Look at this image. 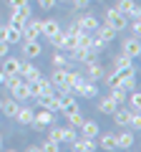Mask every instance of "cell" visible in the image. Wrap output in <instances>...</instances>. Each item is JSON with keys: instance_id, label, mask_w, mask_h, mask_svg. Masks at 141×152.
<instances>
[{"instance_id": "obj_45", "label": "cell", "mask_w": 141, "mask_h": 152, "mask_svg": "<svg viewBox=\"0 0 141 152\" xmlns=\"http://www.w3.org/2000/svg\"><path fill=\"white\" fill-rule=\"evenodd\" d=\"M0 147H3V140H0Z\"/></svg>"}, {"instance_id": "obj_5", "label": "cell", "mask_w": 141, "mask_h": 152, "mask_svg": "<svg viewBox=\"0 0 141 152\" xmlns=\"http://www.w3.org/2000/svg\"><path fill=\"white\" fill-rule=\"evenodd\" d=\"M0 41H5L8 46L10 43H18V41H23V36H20V31L18 28H13V26H0Z\"/></svg>"}, {"instance_id": "obj_39", "label": "cell", "mask_w": 141, "mask_h": 152, "mask_svg": "<svg viewBox=\"0 0 141 152\" xmlns=\"http://www.w3.org/2000/svg\"><path fill=\"white\" fill-rule=\"evenodd\" d=\"M131 31H134L136 36L141 33V20H139V18H134V20H131Z\"/></svg>"}, {"instance_id": "obj_13", "label": "cell", "mask_w": 141, "mask_h": 152, "mask_svg": "<svg viewBox=\"0 0 141 152\" xmlns=\"http://www.w3.org/2000/svg\"><path fill=\"white\" fill-rule=\"evenodd\" d=\"M23 53H25L28 58H35V56H40V43H38V38L25 41V46H23Z\"/></svg>"}, {"instance_id": "obj_14", "label": "cell", "mask_w": 141, "mask_h": 152, "mask_svg": "<svg viewBox=\"0 0 141 152\" xmlns=\"http://www.w3.org/2000/svg\"><path fill=\"white\" fill-rule=\"evenodd\" d=\"M96 134H98V124H96V122H91V119H83L81 134H78V137H91V140H93Z\"/></svg>"}, {"instance_id": "obj_24", "label": "cell", "mask_w": 141, "mask_h": 152, "mask_svg": "<svg viewBox=\"0 0 141 152\" xmlns=\"http://www.w3.org/2000/svg\"><path fill=\"white\" fill-rule=\"evenodd\" d=\"M18 109H20V107H18V102H15V99H8L5 104H0V112H5L8 117H15V114H18Z\"/></svg>"}, {"instance_id": "obj_11", "label": "cell", "mask_w": 141, "mask_h": 152, "mask_svg": "<svg viewBox=\"0 0 141 152\" xmlns=\"http://www.w3.org/2000/svg\"><path fill=\"white\" fill-rule=\"evenodd\" d=\"M116 69L124 71V74H136V71H134V58L126 56V53H121L119 58H116Z\"/></svg>"}, {"instance_id": "obj_6", "label": "cell", "mask_w": 141, "mask_h": 152, "mask_svg": "<svg viewBox=\"0 0 141 152\" xmlns=\"http://www.w3.org/2000/svg\"><path fill=\"white\" fill-rule=\"evenodd\" d=\"M124 53H126V56H131V58H136V56L141 53L139 36H134V38H126V41H124Z\"/></svg>"}, {"instance_id": "obj_19", "label": "cell", "mask_w": 141, "mask_h": 152, "mask_svg": "<svg viewBox=\"0 0 141 152\" xmlns=\"http://www.w3.org/2000/svg\"><path fill=\"white\" fill-rule=\"evenodd\" d=\"M111 117H114V122H116V124L126 127V124H129V119H131V109H116V112L111 114Z\"/></svg>"}, {"instance_id": "obj_26", "label": "cell", "mask_w": 141, "mask_h": 152, "mask_svg": "<svg viewBox=\"0 0 141 152\" xmlns=\"http://www.w3.org/2000/svg\"><path fill=\"white\" fill-rule=\"evenodd\" d=\"M58 132H60V142H73L78 137L76 127H65V129H58Z\"/></svg>"}, {"instance_id": "obj_33", "label": "cell", "mask_w": 141, "mask_h": 152, "mask_svg": "<svg viewBox=\"0 0 141 152\" xmlns=\"http://www.w3.org/2000/svg\"><path fill=\"white\" fill-rule=\"evenodd\" d=\"M111 99H114L116 104H124L126 102V91L121 86H116V89H111Z\"/></svg>"}, {"instance_id": "obj_25", "label": "cell", "mask_w": 141, "mask_h": 152, "mask_svg": "<svg viewBox=\"0 0 141 152\" xmlns=\"http://www.w3.org/2000/svg\"><path fill=\"white\" fill-rule=\"evenodd\" d=\"M101 147H103V150H119V145H116V134H111V132H109V134H103L101 137Z\"/></svg>"}, {"instance_id": "obj_8", "label": "cell", "mask_w": 141, "mask_h": 152, "mask_svg": "<svg viewBox=\"0 0 141 152\" xmlns=\"http://www.w3.org/2000/svg\"><path fill=\"white\" fill-rule=\"evenodd\" d=\"M13 99H18V102H25V99H30V86H28V81H20L18 86L10 89Z\"/></svg>"}, {"instance_id": "obj_35", "label": "cell", "mask_w": 141, "mask_h": 152, "mask_svg": "<svg viewBox=\"0 0 141 152\" xmlns=\"http://www.w3.org/2000/svg\"><path fill=\"white\" fill-rule=\"evenodd\" d=\"M58 145H60V142H55V140H48L43 147H40V150H45V152H55V150H58Z\"/></svg>"}, {"instance_id": "obj_30", "label": "cell", "mask_w": 141, "mask_h": 152, "mask_svg": "<svg viewBox=\"0 0 141 152\" xmlns=\"http://www.w3.org/2000/svg\"><path fill=\"white\" fill-rule=\"evenodd\" d=\"M126 99H129L131 109H141V94H139V91H134V89H131V91L126 94Z\"/></svg>"}, {"instance_id": "obj_18", "label": "cell", "mask_w": 141, "mask_h": 152, "mask_svg": "<svg viewBox=\"0 0 141 152\" xmlns=\"http://www.w3.org/2000/svg\"><path fill=\"white\" fill-rule=\"evenodd\" d=\"M20 76L23 79H25V81H35V79H38V69H35V66H30V64H23L20 66Z\"/></svg>"}, {"instance_id": "obj_21", "label": "cell", "mask_w": 141, "mask_h": 152, "mask_svg": "<svg viewBox=\"0 0 141 152\" xmlns=\"http://www.w3.org/2000/svg\"><path fill=\"white\" fill-rule=\"evenodd\" d=\"M98 109H101L103 114H114L116 109H119V104H116V102H114L111 96H103L101 102H98Z\"/></svg>"}, {"instance_id": "obj_4", "label": "cell", "mask_w": 141, "mask_h": 152, "mask_svg": "<svg viewBox=\"0 0 141 152\" xmlns=\"http://www.w3.org/2000/svg\"><path fill=\"white\" fill-rule=\"evenodd\" d=\"M53 124V112L50 109H40V112H33V127H48Z\"/></svg>"}, {"instance_id": "obj_10", "label": "cell", "mask_w": 141, "mask_h": 152, "mask_svg": "<svg viewBox=\"0 0 141 152\" xmlns=\"http://www.w3.org/2000/svg\"><path fill=\"white\" fill-rule=\"evenodd\" d=\"M76 99L73 96H68V94H63V96H58V112H63V114H68V112H76Z\"/></svg>"}, {"instance_id": "obj_9", "label": "cell", "mask_w": 141, "mask_h": 152, "mask_svg": "<svg viewBox=\"0 0 141 152\" xmlns=\"http://www.w3.org/2000/svg\"><path fill=\"white\" fill-rule=\"evenodd\" d=\"M83 84H86V76L68 71V81H65V89H68V91H78V89H81Z\"/></svg>"}, {"instance_id": "obj_20", "label": "cell", "mask_w": 141, "mask_h": 152, "mask_svg": "<svg viewBox=\"0 0 141 152\" xmlns=\"http://www.w3.org/2000/svg\"><path fill=\"white\" fill-rule=\"evenodd\" d=\"M116 145H119V150H129V147H134V134H131V132H121V134L116 137Z\"/></svg>"}, {"instance_id": "obj_41", "label": "cell", "mask_w": 141, "mask_h": 152, "mask_svg": "<svg viewBox=\"0 0 141 152\" xmlns=\"http://www.w3.org/2000/svg\"><path fill=\"white\" fill-rule=\"evenodd\" d=\"M48 140H55V142H60V132H58V129H50Z\"/></svg>"}, {"instance_id": "obj_28", "label": "cell", "mask_w": 141, "mask_h": 152, "mask_svg": "<svg viewBox=\"0 0 141 152\" xmlns=\"http://www.w3.org/2000/svg\"><path fill=\"white\" fill-rule=\"evenodd\" d=\"M25 20H28L25 15H20L18 10H13V15H10V23H8V26H13V28H18V31H20V28L25 26Z\"/></svg>"}, {"instance_id": "obj_38", "label": "cell", "mask_w": 141, "mask_h": 152, "mask_svg": "<svg viewBox=\"0 0 141 152\" xmlns=\"http://www.w3.org/2000/svg\"><path fill=\"white\" fill-rule=\"evenodd\" d=\"M38 5L43 8V10H50V8L55 5V0H38Z\"/></svg>"}, {"instance_id": "obj_44", "label": "cell", "mask_w": 141, "mask_h": 152, "mask_svg": "<svg viewBox=\"0 0 141 152\" xmlns=\"http://www.w3.org/2000/svg\"><path fill=\"white\" fill-rule=\"evenodd\" d=\"M5 79H8V74H5L3 69H0V84H5Z\"/></svg>"}, {"instance_id": "obj_36", "label": "cell", "mask_w": 141, "mask_h": 152, "mask_svg": "<svg viewBox=\"0 0 141 152\" xmlns=\"http://www.w3.org/2000/svg\"><path fill=\"white\" fill-rule=\"evenodd\" d=\"M15 10L20 13V15H25V18H30V13H33V10H30V5H28V3H25V5H20V8H15Z\"/></svg>"}, {"instance_id": "obj_37", "label": "cell", "mask_w": 141, "mask_h": 152, "mask_svg": "<svg viewBox=\"0 0 141 152\" xmlns=\"http://www.w3.org/2000/svg\"><path fill=\"white\" fill-rule=\"evenodd\" d=\"M53 66H55V69H58V66H65V56L55 53V56H53Z\"/></svg>"}, {"instance_id": "obj_3", "label": "cell", "mask_w": 141, "mask_h": 152, "mask_svg": "<svg viewBox=\"0 0 141 152\" xmlns=\"http://www.w3.org/2000/svg\"><path fill=\"white\" fill-rule=\"evenodd\" d=\"M35 99H38L40 107L50 109V112H58V89H55V91H50V94H38Z\"/></svg>"}, {"instance_id": "obj_31", "label": "cell", "mask_w": 141, "mask_h": 152, "mask_svg": "<svg viewBox=\"0 0 141 152\" xmlns=\"http://www.w3.org/2000/svg\"><path fill=\"white\" fill-rule=\"evenodd\" d=\"M65 117H68V124H70V127H81V124H83V117H81L78 109H76V112H68Z\"/></svg>"}, {"instance_id": "obj_16", "label": "cell", "mask_w": 141, "mask_h": 152, "mask_svg": "<svg viewBox=\"0 0 141 152\" xmlns=\"http://www.w3.org/2000/svg\"><path fill=\"white\" fill-rule=\"evenodd\" d=\"M96 31H98V38H101L103 43H109V41H114V38H116V31H114V28L109 26V23H103V26H98Z\"/></svg>"}, {"instance_id": "obj_7", "label": "cell", "mask_w": 141, "mask_h": 152, "mask_svg": "<svg viewBox=\"0 0 141 152\" xmlns=\"http://www.w3.org/2000/svg\"><path fill=\"white\" fill-rule=\"evenodd\" d=\"M70 147H73L76 152H93V150H96V142H93L91 137H81V140L70 142Z\"/></svg>"}, {"instance_id": "obj_42", "label": "cell", "mask_w": 141, "mask_h": 152, "mask_svg": "<svg viewBox=\"0 0 141 152\" xmlns=\"http://www.w3.org/2000/svg\"><path fill=\"white\" fill-rule=\"evenodd\" d=\"M88 3H91V0H73V5H76V8H86Z\"/></svg>"}, {"instance_id": "obj_22", "label": "cell", "mask_w": 141, "mask_h": 152, "mask_svg": "<svg viewBox=\"0 0 141 152\" xmlns=\"http://www.w3.org/2000/svg\"><path fill=\"white\" fill-rule=\"evenodd\" d=\"M15 119H18V124H33V109H28V107L18 109Z\"/></svg>"}, {"instance_id": "obj_32", "label": "cell", "mask_w": 141, "mask_h": 152, "mask_svg": "<svg viewBox=\"0 0 141 152\" xmlns=\"http://www.w3.org/2000/svg\"><path fill=\"white\" fill-rule=\"evenodd\" d=\"M98 76H103V69H101V64H88V79H98Z\"/></svg>"}, {"instance_id": "obj_15", "label": "cell", "mask_w": 141, "mask_h": 152, "mask_svg": "<svg viewBox=\"0 0 141 152\" xmlns=\"http://www.w3.org/2000/svg\"><path fill=\"white\" fill-rule=\"evenodd\" d=\"M78 28H81V31H96L98 28V18L88 13V15H83L81 20H78Z\"/></svg>"}, {"instance_id": "obj_2", "label": "cell", "mask_w": 141, "mask_h": 152, "mask_svg": "<svg viewBox=\"0 0 141 152\" xmlns=\"http://www.w3.org/2000/svg\"><path fill=\"white\" fill-rule=\"evenodd\" d=\"M40 23H43V20H30V18H28L25 26L20 28V36L25 38V41H33V38H38V36H40Z\"/></svg>"}, {"instance_id": "obj_1", "label": "cell", "mask_w": 141, "mask_h": 152, "mask_svg": "<svg viewBox=\"0 0 141 152\" xmlns=\"http://www.w3.org/2000/svg\"><path fill=\"white\" fill-rule=\"evenodd\" d=\"M106 23H109V26L114 28L116 33H119V31H124V28H126V23H129V18H126L124 13H119L116 8H111V10L106 13Z\"/></svg>"}, {"instance_id": "obj_43", "label": "cell", "mask_w": 141, "mask_h": 152, "mask_svg": "<svg viewBox=\"0 0 141 152\" xmlns=\"http://www.w3.org/2000/svg\"><path fill=\"white\" fill-rule=\"evenodd\" d=\"M0 56H8V43L5 41H0Z\"/></svg>"}, {"instance_id": "obj_23", "label": "cell", "mask_w": 141, "mask_h": 152, "mask_svg": "<svg viewBox=\"0 0 141 152\" xmlns=\"http://www.w3.org/2000/svg\"><path fill=\"white\" fill-rule=\"evenodd\" d=\"M58 23L55 20H43L40 23V36H53V33H58Z\"/></svg>"}, {"instance_id": "obj_17", "label": "cell", "mask_w": 141, "mask_h": 152, "mask_svg": "<svg viewBox=\"0 0 141 152\" xmlns=\"http://www.w3.org/2000/svg\"><path fill=\"white\" fill-rule=\"evenodd\" d=\"M20 61H18V58H13V56H8V58H5V64H3V71H5V74L8 76H10V74H20Z\"/></svg>"}, {"instance_id": "obj_34", "label": "cell", "mask_w": 141, "mask_h": 152, "mask_svg": "<svg viewBox=\"0 0 141 152\" xmlns=\"http://www.w3.org/2000/svg\"><path fill=\"white\" fill-rule=\"evenodd\" d=\"M48 41L55 46V48H63V33H60V31L53 33V36H48Z\"/></svg>"}, {"instance_id": "obj_29", "label": "cell", "mask_w": 141, "mask_h": 152, "mask_svg": "<svg viewBox=\"0 0 141 152\" xmlns=\"http://www.w3.org/2000/svg\"><path fill=\"white\" fill-rule=\"evenodd\" d=\"M78 94L86 96V99H91V96H96V94H98V86H96V84H83V86L78 89Z\"/></svg>"}, {"instance_id": "obj_27", "label": "cell", "mask_w": 141, "mask_h": 152, "mask_svg": "<svg viewBox=\"0 0 141 152\" xmlns=\"http://www.w3.org/2000/svg\"><path fill=\"white\" fill-rule=\"evenodd\" d=\"M121 79H124V71H119V69H116L114 74H111L109 79H106V84H109V89H116V86H121Z\"/></svg>"}, {"instance_id": "obj_12", "label": "cell", "mask_w": 141, "mask_h": 152, "mask_svg": "<svg viewBox=\"0 0 141 152\" xmlns=\"http://www.w3.org/2000/svg\"><path fill=\"white\" fill-rule=\"evenodd\" d=\"M65 81H68V71H63V66H58L55 74H53V79H50V84H53V86H60L63 91H68V89H65Z\"/></svg>"}, {"instance_id": "obj_40", "label": "cell", "mask_w": 141, "mask_h": 152, "mask_svg": "<svg viewBox=\"0 0 141 152\" xmlns=\"http://www.w3.org/2000/svg\"><path fill=\"white\" fill-rule=\"evenodd\" d=\"M28 0H8V5L13 8V10H15V8H20V5H25Z\"/></svg>"}]
</instances>
